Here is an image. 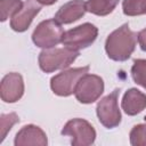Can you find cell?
Instances as JSON below:
<instances>
[{"mask_svg": "<svg viewBox=\"0 0 146 146\" xmlns=\"http://www.w3.org/2000/svg\"><path fill=\"white\" fill-rule=\"evenodd\" d=\"M19 121L16 113L2 114L0 119V141H2L7 135V132L11 129V127Z\"/></svg>", "mask_w": 146, "mask_h": 146, "instance_id": "cell-18", "label": "cell"}, {"mask_svg": "<svg viewBox=\"0 0 146 146\" xmlns=\"http://www.w3.org/2000/svg\"><path fill=\"white\" fill-rule=\"evenodd\" d=\"M104 91L103 79L95 74H84L75 88V97L82 104H90L97 100Z\"/></svg>", "mask_w": 146, "mask_h": 146, "instance_id": "cell-8", "label": "cell"}, {"mask_svg": "<svg viewBox=\"0 0 146 146\" xmlns=\"http://www.w3.org/2000/svg\"><path fill=\"white\" fill-rule=\"evenodd\" d=\"M62 135L72 137V145L87 146L91 145L96 139V131L92 125L83 119L70 120L63 128Z\"/></svg>", "mask_w": 146, "mask_h": 146, "instance_id": "cell-6", "label": "cell"}, {"mask_svg": "<svg viewBox=\"0 0 146 146\" xmlns=\"http://www.w3.org/2000/svg\"><path fill=\"white\" fill-rule=\"evenodd\" d=\"M23 6L21 0H0V18L5 22L8 17L14 16Z\"/></svg>", "mask_w": 146, "mask_h": 146, "instance_id": "cell-15", "label": "cell"}, {"mask_svg": "<svg viewBox=\"0 0 146 146\" xmlns=\"http://www.w3.org/2000/svg\"><path fill=\"white\" fill-rule=\"evenodd\" d=\"M138 42H139V46L140 48L146 51V29L141 30L139 33H138Z\"/></svg>", "mask_w": 146, "mask_h": 146, "instance_id": "cell-20", "label": "cell"}, {"mask_svg": "<svg viewBox=\"0 0 146 146\" xmlns=\"http://www.w3.org/2000/svg\"><path fill=\"white\" fill-rule=\"evenodd\" d=\"M119 0H88L86 2L87 11H90L98 16L108 15L114 10Z\"/></svg>", "mask_w": 146, "mask_h": 146, "instance_id": "cell-14", "label": "cell"}, {"mask_svg": "<svg viewBox=\"0 0 146 146\" xmlns=\"http://www.w3.org/2000/svg\"><path fill=\"white\" fill-rule=\"evenodd\" d=\"M41 6L35 0H26L25 2H23L22 8L13 16L10 21L11 29L16 32L25 31L32 23L33 18L38 15Z\"/></svg>", "mask_w": 146, "mask_h": 146, "instance_id": "cell-10", "label": "cell"}, {"mask_svg": "<svg viewBox=\"0 0 146 146\" xmlns=\"http://www.w3.org/2000/svg\"><path fill=\"white\" fill-rule=\"evenodd\" d=\"M24 92V82L23 78L18 73H9L7 74L0 86V95L1 99L6 103H15L17 102Z\"/></svg>", "mask_w": 146, "mask_h": 146, "instance_id": "cell-9", "label": "cell"}, {"mask_svg": "<svg viewBox=\"0 0 146 146\" xmlns=\"http://www.w3.org/2000/svg\"><path fill=\"white\" fill-rule=\"evenodd\" d=\"M146 107V95L138 89L128 90L122 99V108L129 115H136Z\"/></svg>", "mask_w": 146, "mask_h": 146, "instance_id": "cell-13", "label": "cell"}, {"mask_svg": "<svg viewBox=\"0 0 146 146\" xmlns=\"http://www.w3.org/2000/svg\"><path fill=\"white\" fill-rule=\"evenodd\" d=\"M133 81L146 89V59H136L131 67Z\"/></svg>", "mask_w": 146, "mask_h": 146, "instance_id": "cell-16", "label": "cell"}, {"mask_svg": "<svg viewBox=\"0 0 146 146\" xmlns=\"http://www.w3.org/2000/svg\"><path fill=\"white\" fill-rule=\"evenodd\" d=\"M36 2H39L40 5H46V6H49V5H52L55 3L57 0H35Z\"/></svg>", "mask_w": 146, "mask_h": 146, "instance_id": "cell-21", "label": "cell"}, {"mask_svg": "<svg viewBox=\"0 0 146 146\" xmlns=\"http://www.w3.org/2000/svg\"><path fill=\"white\" fill-rule=\"evenodd\" d=\"M64 31L56 19L41 22L32 34L33 42L40 48H52L62 42Z\"/></svg>", "mask_w": 146, "mask_h": 146, "instance_id": "cell-4", "label": "cell"}, {"mask_svg": "<svg viewBox=\"0 0 146 146\" xmlns=\"http://www.w3.org/2000/svg\"><path fill=\"white\" fill-rule=\"evenodd\" d=\"M98 30L90 23H84L72 30L64 32L62 43L73 50H80L90 46L97 38Z\"/></svg>", "mask_w": 146, "mask_h": 146, "instance_id": "cell-3", "label": "cell"}, {"mask_svg": "<svg viewBox=\"0 0 146 146\" xmlns=\"http://www.w3.org/2000/svg\"><path fill=\"white\" fill-rule=\"evenodd\" d=\"M137 39L138 34L132 32L128 24H123L113 31L106 40L105 49L108 57L117 62L127 60L135 50Z\"/></svg>", "mask_w": 146, "mask_h": 146, "instance_id": "cell-1", "label": "cell"}, {"mask_svg": "<svg viewBox=\"0 0 146 146\" xmlns=\"http://www.w3.org/2000/svg\"><path fill=\"white\" fill-rule=\"evenodd\" d=\"M130 141L133 146H146V124H138L132 128Z\"/></svg>", "mask_w": 146, "mask_h": 146, "instance_id": "cell-19", "label": "cell"}, {"mask_svg": "<svg viewBox=\"0 0 146 146\" xmlns=\"http://www.w3.org/2000/svg\"><path fill=\"white\" fill-rule=\"evenodd\" d=\"M89 66L70 68L55 75L50 81V87L54 94L58 96H70L75 91L79 80L87 74Z\"/></svg>", "mask_w": 146, "mask_h": 146, "instance_id": "cell-5", "label": "cell"}, {"mask_svg": "<svg viewBox=\"0 0 146 146\" xmlns=\"http://www.w3.org/2000/svg\"><path fill=\"white\" fill-rule=\"evenodd\" d=\"M123 13L128 16H137L146 13V0H123Z\"/></svg>", "mask_w": 146, "mask_h": 146, "instance_id": "cell-17", "label": "cell"}, {"mask_svg": "<svg viewBox=\"0 0 146 146\" xmlns=\"http://www.w3.org/2000/svg\"><path fill=\"white\" fill-rule=\"evenodd\" d=\"M87 11L86 2L82 0H72L63 5L55 15V19L59 24H70L81 18Z\"/></svg>", "mask_w": 146, "mask_h": 146, "instance_id": "cell-12", "label": "cell"}, {"mask_svg": "<svg viewBox=\"0 0 146 146\" xmlns=\"http://www.w3.org/2000/svg\"><path fill=\"white\" fill-rule=\"evenodd\" d=\"M47 136L43 130L36 125L29 124L23 127L15 137L16 146H26V145H38L46 146L47 145Z\"/></svg>", "mask_w": 146, "mask_h": 146, "instance_id": "cell-11", "label": "cell"}, {"mask_svg": "<svg viewBox=\"0 0 146 146\" xmlns=\"http://www.w3.org/2000/svg\"><path fill=\"white\" fill-rule=\"evenodd\" d=\"M117 96L119 89H114L110 95L100 99L97 104V116L100 123L108 129L119 125L121 122V113L117 105Z\"/></svg>", "mask_w": 146, "mask_h": 146, "instance_id": "cell-7", "label": "cell"}, {"mask_svg": "<svg viewBox=\"0 0 146 146\" xmlns=\"http://www.w3.org/2000/svg\"><path fill=\"white\" fill-rule=\"evenodd\" d=\"M145 121H146V116H145Z\"/></svg>", "mask_w": 146, "mask_h": 146, "instance_id": "cell-22", "label": "cell"}, {"mask_svg": "<svg viewBox=\"0 0 146 146\" xmlns=\"http://www.w3.org/2000/svg\"><path fill=\"white\" fill-rule=\"evenodd\" d=\"M79 56L78 50L71 48H46L39 55V65L43 72L50 73L56 70L68 67Z\"/></svg>", "mask_w": 146, "mask_h": 146, "instance_id": "cell-2", "label": "cell"}]
</instances>
